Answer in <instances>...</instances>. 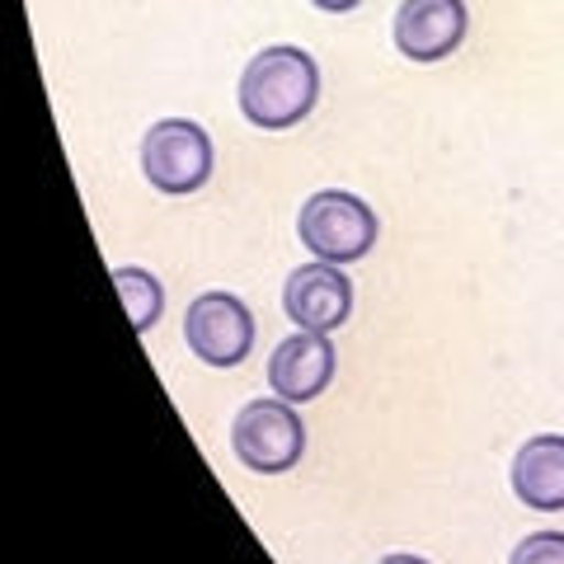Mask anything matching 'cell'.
Listing matches in <instances>:
<instances>
[{"instance_id": "obj_2", "label": "cell", "mask_w": 564, "mask_h": 564, "mask_svg": "<svg viewBox=\"0 0 564 564\" xmlns=\"http://www.w3.org/2000/svg\"><path fill=\"white\" fill-rule=\"evenodd\" d=\"M296 236L325 263H358L377 245V212L348 188H321L302 203Z\"/></svg>"}, {"instance_id": "obj_11", "label": "cell", "mask_w": 564, "mask_h": 564, "mask_svg": "<svg viewBox=\"0 0 564 564\" xmlns=\"http://www.w3.org/2000/svg\"><path fill=\"white\" fill-rule=\"evenodd\" d=\"M508 564H564V532H532L522 545H513Z\"/></svg>"}, {"instance_id": "obj_1", "label": "cell", "mask_w": 564, "mask_h": 564, "mask_svg": "<svg viewBox=\"0 0 564 564\" xmlns=\"http://www.w3.org/2000/svg\"><path fill=\"white\" fill-rule=\"evenodd\" d=\"M321 104V66L306 47L273 43L240 70V113L259 132H288Z\"/></svg>"}, {"instance_id": "obj_5", "label": "cell", "mask_w": 564, "mask_h": 564, "mask_svg": "<svg viewBox=\"0 0 564 564\" xmlns=\"http://www.w3.org/2000/svg\"><path fill=\"white\" fill-rule=\"evenodd\" d=\"M184 339L207 367H236L254 348V315L231 292H207L184 315Z\"/></svg>"}, {"instance_id": "obj_4", "label": "cell", "mask_w": 564, "mask_h": 564, "mask_svg": "<svg viewBox=\"0 0 564 564\" xmlns=\"http://www.w3.org/2000/svg\"><path fill=\"white\" fill-rule=\"evenodd\" d=\"M236 456L245 462V470L259 475H282L302 462L306 452V423L296 419V410L288 400H250L236 414L231 429Z\"/></svg>"}, {"instance_id": "obj_13", "label": "cell", "mask_w": 564, "mask_h": 564, "mask_svg": "<svg viewBox=\"0 0 564 564\" xmlns=\"http://www.w3.org/2000/svg\"><path fill=\"white\" fill-rule=\"evenodd\" d=\"M381 564H429V560H419V555H386Z\"/></svg>"}, {"instance_id": "obj_12", "label": "cell", "mask_w": 564, "mask_h": 564, "mask_svg": "<svg viewBox=\"0 0 564 564\" xmlns=\"http://www.w3.org/2000/svg\"><path fill=\"white\" fill-rule=\"evenodd\" d=\"M315 10H325V14H348V10H358L362 0H311Z\"/></svg>"}, {"instance_id": "obj_7", "label": "cell", "mask_w": 564, "mask_h": 564, "mask_svg": "<svg viewBox=\"0 0 564 564\" xmlns=\"http://www.w3.org/2000/svg\"><path fill=\"white\" fill-rule=\"evenodd\" d=\"M282 311L302 329L334 334L352 315V282L339 273V263H325V259L302 263L282 282Z\"/></svg>"}, {"instance_id": "obj_8", "label": "cell", "mask_w": 564, "mask_h": 564, "mask_svg": "<svg viewBox=\"0 0 564 564\" xmlns=\"http://www.w3.org/2000/svg\"><path fill=\"white\" fill-rule=\"evenodd\" d=\"M334 344L329 334H315V329H302L292 339H282L269 358V386L278 400L288 404H306V400H321L325 386L334 381Z\"/></svg>"}, {"instance_id": "obj_10", "label": "cell", "mask_w": 564, "mask_h": 564, "mask_svg": "<svg viewBox=\"0 0 564 564\" xmlns=\"http://www.w3.org/2000/svg\"><path fill=\"white\" fill-rule=\"evenodd\" d=\"M113 282H118V292H122V306H128V315H132V329L147 334L155 321H161L165 288L147 269H113Z\"/></svg>"}, {"instance_id": "obj_6", "label": "cell", "mask_w": 564, "mask_h": 564, "mask_svg": "<svg viewBox=\"0 0 564 564\" xmlns=\"http://www.w3.org/2000/svg\"><path fill=\"white\" fill-rule=\"evenodd\" d=\"M470 14L466 0H404L395 10L391 39L395 52L410 62H443L466 43Z\"/></svg>"}, {"instance_id": "obj_9", "label": "cell", "mask_w": 564, "mask_h": 564, "mask_svg": "<svg viewBox=\"0 0 564 564\" xmlns=\"http://www.w3.org/2000/svg\"><path fill=\"white\" fill-rule=\"evenodd\" d=\"M513 494L536 508V513H560L564 508V433H541V437H527L513 456Z\"/></svg>"}, {"instance_id": "obj_3", "label": "cell", "mask_w": 564, "mask_h": 564, "mask_svg": "<svg viewBox=\"0 0 564 564\" xmlns=\"http://www.w3.org/2000/svg\"><path fill=\"white\" fill-rule=\"evenodd\" d=\"M212 137L193 118H161L141 137V174L170 198L198 193L212 180Z\"/></svg>"}]
</instances>
